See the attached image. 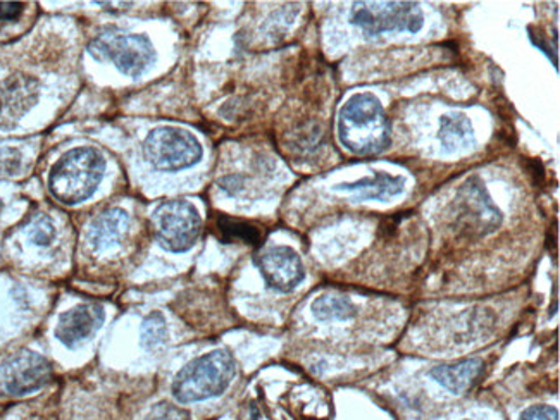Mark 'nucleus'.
Wrapping results in <instances>:
<instances>
[{"instance_id": "obj_18", "label": "nucleus", "mask_w": 560, "mask_h": 420, "mask_svg": "<svg viewBox=\"0 0 560 420\" xmlns=\"http://www.w3.org/2000/svg\"><path fill=\"white\" fill-rule=\"evenodd\" d=\"M167 341V326L159 312L149 315L142 324V343L147 350H158Z\"/></svg>"}, {"instance_id": "obj_2", "label": "nucleus", "mask_w": 560, "mask_h": 420, "mask_svg": "<svg viewBox=\"0 0 560 420\" xmlns=\"http://www.w3.org/2000/svg\"><path fill=\"white\" fill-rule=\"evenodd\" d=\"M236 362L226 350H214L185 365L173 381V396L179 404H199L223 395L233 377Z\"/></svg>"}, {"instance_id": "obj_23", "label": "nucleus", "mask_w": 560, "mask_h": 420, "mask_svg": "<svg viewBox=\"0 0 560 420\" xmlns=\"http://www.w3.org/2000/svg\"><path fill=\"white\" fill-rule=\"evenodd\" d=\"M23 13V4L20 2H0V21H13Z\"/></svg>"}, {"instance_id": "obj_24", "label": "nucleus", "mask_w": 560, "mask_h": 420, "mask_svg": "<svg viewBox=\"0 0 560 420\" xmlns=\"http://www.w3.org/2000/svg\"><path fill=\"white\" fill-rule=\"evenodd\" d=\"M0 214H2V202H0Z\"/></svg>"}, {"instance_id": "obj_3", "label": "nucleus", "mask_w": 560, "mask_h": 420, "mask_svg": "<svg viewBox=\"0 0 560 420\" xmlns=\"http://www.w3.org/2000/svg\"><path fill=\"white\" fill-rule=\"evenodd\" d=\"M104 173L106 161L97 150L90 147L70 150L50 171V194L66 206L83 202L97 190Z\"/></svg>"}, {"instance_id": "obj_10", "label": "nucleus", "mask_w": 560, "mask_h": 420, "mask_svg": "<svg viewBox=\"0 0 560 420\" xmlns=\"http://www.w3.org/2000/svg\"><path fill=\"white\" fill-rule=\"evenodd\" d=\"M38 92V81L26 74H13L0 81V130L14 128L32 110Z\"/></svg>"}, {"instance_id": "obj_14", "label": "nucleus", "mask_w": 560, "mask_h": 420, "mask_svg": "<svg viewBox=\"0 0 560 420\" xmlns=\"http://www.w3.org/2000/svg\"><path fill=\"white\" fill-rule=\"evenodd\" d=\"M485 362L481 359L460 360L457 364L439 365L431 371V377L436 383L442 384L443 388L454 393V395H464L478 383L483 374Z\"/></svg>"}, {"instance_id": "obj_13", "label": "nucleus", "mask_w": 560, "mask_h": 420, "mask_svg": "<svg viewBox=\"0 0 560 420\" xmlns=\"http://www.w3.org/2000/svg\"><path fill=\"white\" fill-rule=\"evenodd\" d=\"M130 218L121 209H109L92 221L89 230L90 245L95 250H109L118 247L122 238L127 236Z\"/></svg>"}, {"instance_id": "obj_9", "label": "nucleus", "mask_w": 560, "mask_h": 420, "mask_svg": "<svg viewBox=\"0 0 560 420\" xmlns=\"http://www.w3.org/2000/svg\"><path fill=\"white\" fill-rule=\"evenodd\" d=\"M257 267L272 290L289 293L304 281L305 269L301 257L290 247H271L256 257Z\"/></svg>"}, {"instance_id": "obj_1", "label": "nucleus", "mask_w": 560, "mask_h": 420, "mask_svg": "<svg viewBox=\"0 0 560 420\" xmlns=\"http://www.w3.org/2000/svg\"><path fill=\"white\" fill-rule=\"evenodd\" d=\"M338 140L352 154H383L392 143L390 121L373 93H355L338 114Z\"/></svg>"}, {"instance_id": "obj_19", "label": "nucleus", "mask_w": 560, "mask_h": 420, "mask_svg": "<svg viewBox=\"0 0 560 420\" xmlns=\"http://www.w3.org/2000/svg\"><path fill=\"white\" fill-rule=\"evenodd\" d=\"M30 238L38 247H49L56 238V228H54L52 221L47 215L35 219L30 226Z\"/></svg>"}, {"instance_id": "obj_15", "label": "nucleus", "mask_w": 560, "mask_h": 420, "mask_svg": "<svg viewBox=\"0 0 560 420\" xmlns=\"http://www.w3.org/2000/svg\"><path fill=\"white\" fill-rule=\"evenodd\" d=\"M440 142L447 152H460L475 145V130L466 114L455 113L443 116L440 121Z\"/></svg>"}, {"instance_id": "obj_17", "label": "nucleus", "mask_w": 560, "mask_h": 420, "mask_svg": "<svg viewBox=\"0 0 560 420\" xmlns=\"http://www.w3.org/2000/svg\"><path fill=\"white\" fill-rule=\"evenodd\" d=\"M218 230H220L221 238L224 242H245L256 245L260 240V231L240 219L224 218L223 215L218 221Z\"/></svg>"}, {"instance_id": "obj_6", "label": "nucleus", "mask_w": 560, "mask_h": 420, "mask_svg": "<svg viewBox=\"0 0 560 420\" xmlns=\"http://www.w3.org/2000/svg\"><path fill=\"white\" fill-rule=\"evenodd\" d=\"M143 154L155 170L182 171L202 159V145L190 131L163 126L147 135Z\"/></svg>"}, {"instance_id": "obj_12", "label": "nucleus", "mask_w": 560, "mask_h": 420, "mask_svg": "<svg viewBox=\"0 0 560 420\" xmlns=\"http://www.w3.org/2000/svg\"><path fill=\"white\" fill-rule=\"evenodd\" d=\"M337 191H346L359 200H390L406 190V179L394 174L374 173L370 178L355 183H341L335 186Z\"/></svg>"}, {"instance_id": "obj_16", "label": "nucleus", "mask_w": 560, "mask_h": 420, "mask_svg": "<svg viewBox=\"0 0 560 420\" xmlns=\"http://www.w3.org/2000/svg\"><path fill=\"white\" fill-rule=\"evenodd\" d=\"M314 317L319 320H349L358 314L352 300L341 295H322L313 302Z\"/></svg>"}, {"instance_id": "obj_21", "label": "nucleus", "mask_w": 560, "mask_h": 420, "mask_svg": "<svg viewBox=\"0 0 560 420\" xmlns=\"http://www.w3.org/2000/svg\"><path fill=\"white\" fill-rule=\"evenodd\" d=\"M21 164H23V158L20 150H0V176H14L21 170Z\"/></svg>"}, {"instance_id": "obj_4", "label": "nucleus", "mask_w": 560, "mask_h": 420, "mask_svg": "<svg viewBox=\"0 0 560 420\" xmlns=\"http://www.w3.org/2000/svg\"><path fill=\"white\" fill-rule=\"evenodd\" d=\"M152 228L159 245L173 254L190 250L199 240L202 219L187 200H167L152 214Z\"/></svg>"}, {"instance_id": "obj_22", "label": "nucleus", "mask_w": 560, "mask_h": 420, "mask_svg": "<svg viewBox=\"0 0 560 420\" xmlns=\"http://www.w3.org/2000/svg\"><path fill=\"white\" fill-rule=\"evenodd\" d=\"M520 420H559V410L550 405H535L524 410Z\"/></svg>"}, {"instance_id": "obj_5", "label": "nucleus", "mask_w": 560, "mask_h": 420, "mask_svg": "<svg viewBox=\"0 0 560 420\" xmlns=\"http://www.w3.org/2000/svg\"><path fill=\"white\" fill-rule=\"evenodd\" d=\"M89 54L98 62H110L127 77H140L154 62L151 40L143 35L107 32L90 42Z\"/></svg>"}, {"instance_id": "obj_20", "label": "nucleus", "mask_w": 560, "mask_h": 420, "mask_svg": "<svg viewBox=\"0 0 560 420\" xmlns=\"http://www.w3.org/2000/svg\"><path fill=\"white\" fill-rule=\"evenodd\" d=\"M145 420H190V413L171 404H158Z\"/></svg>"}, {"instance_id": "obj_8", "label": "nucleus", "mask_w": 560, "mask_h": 420, "mask_svg": "<svg viewBox=\"0 0 560 420\" xmlns=\"http://www.w3.org/2000/svg\"><path fill=\"white\" fill-rule=\"evenodd\" d=\"M52 377V368L35 352H18L0 365V389L8 395H28L44 388Z\"/></svg>"}, {"instance_id": "obj_7", "label": "nucleus", "mask_w": 560, "mask_h": 420, "mask_svg": "<svg viewBox=\"0 0 560 420\" xmlns=\"http://www.w3.org/2000/svg\"><path fill=\"white\" fill-rule=\"evenodd\" d=\"M350 21L368 35L418 33L424 25V14L418 2H355Z\"/></svg>"}, {"instance_id": "obj_11", "label": "nucleus", "mask_w": 560, "mask_h": 420, "mask_svg": "<svg viewBox=\"0 0 560 420\" xmlns=\"http://www.w3.org/2000/svg\"><path fill=\"white\" fill-rule=\"evenodd\" d=\"M104 317H106L104 308L94 303H83L70 308L59 317L56 328L57 340L65 347L74 348L95 335L104 323Z\"/></svg>"}]
</instances>
